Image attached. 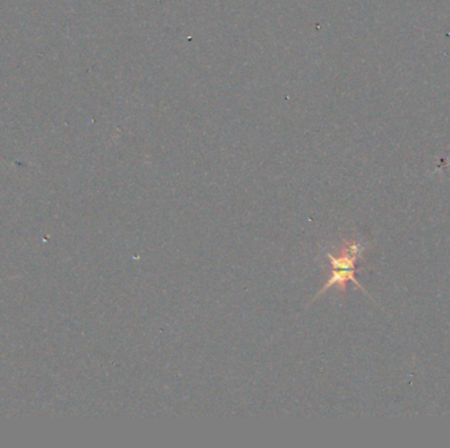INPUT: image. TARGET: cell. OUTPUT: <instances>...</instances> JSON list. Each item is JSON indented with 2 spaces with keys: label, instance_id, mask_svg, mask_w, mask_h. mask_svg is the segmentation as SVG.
<instances>
[{
  "label": "cell",
  "instance_id": "cell-1",
  "mask_svg": "<svg viewBox=\"0 0 450 448\" xmlns=\"http://www.w3.org/2000/svg\"><path fill=\"white\" fill-rule=\"evenodd\" d=\"M366 246L360 241H346L342 243L338 255L326 252V258L332 269H344V271H358L355 263L362 256Z\"/></svg>",
  "mask_w": 450,
  "mask_h": 448
}]
</instances>
